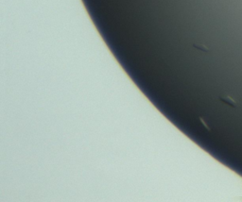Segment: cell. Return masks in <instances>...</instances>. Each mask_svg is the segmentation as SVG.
Here are the masks:
<instances>
[{
  "instance_id": "6da1fadb",
  "label": "cell",
  "mask_w": 242,
  "mask_h": 202,
  "mask_svg": "<svg viewBox=\"0 0 242 202\" xmlns=\"http://www.w3.org/2000/svg\"><path fill=\"white\" fill-rule=\"evenodd\" d=\"M220 99L222 101V102L226 103V104L229 105V106H231V107H233V108H237L236 101L234 98H232L230 95H220Z\"/></svg>"
},
{
  "instance_id": "7a4b0ae2",
  "label": "cell",
  "mask_w": 242,
  "mask_h": 202,
  "mask_svg": "<svg viewBox=\"0 0 242 202\" xmlns=\"http://www.w3.org/2000/svg\"><path fill=\"white\" fill-rule=\"evenodd\" d=\"M194 46H195L196 48H198V49L202 50V51H206V52H207L208 50H209L205 45H198V44H197V45H194Z\"/></svg>"
}]
</instances>
